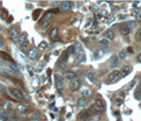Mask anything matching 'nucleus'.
Listing matches in <instances>:
<instances>
[{"label":"nucleus","mask_w":141,"mask_h":121,"mask_svg":"<svg viewBox=\"0 0 141 121\" xmlns=\"http://www.w3.org/2000/svg\"><path fill=\"white\" fill-rule=\"evenodd\" d=\"M94 109L96 110V114H102L103 111L105 110V106H104V103L103 101L100 99V98H96V102H94Z\"/></svg>","instance_id":"obj_1"},{"label":"nucleus","mask_w":141,"mask_h":121,"mask_svg":"<svg viewBox=\"0 0 141 121\" xmlns=\"http://www.w3.org/2000/svg\"><path fill=\"white\" fill-rule=\"evenodd\" d=\"M81 84H82V81L80 79H74L72 80L71 82H69V88L71 91H78L81 87Z\"/></svg>","instance_id":"obj_2"},{"label":"nucleus","mask_w":141,"mask_h":121,"mask_svg":"<svg viewBox=\"0 0 141 121\" xmlns=\"http://www.w3.org/2000/svg\"><path fill=\"white\" fill-rule=\"evenodd\" d=\"M55 86H56V89L60 92L63 91V89H64V78L60 74L55 75Z\"/></svg>","instance_id":"obj_3"},{"label":"nucleus","mask_w":141,"mask_h":121,"mask_svg":"<svg viewBox=\"0 0 141 121\" xmlns=\"http://www.w3.org/2000/svg\"><path fill=\"white\" fill-rule=\"evenodd\" d=\"M52 19V12H48L47 14L44 16V18L42 19V28H46V27L50 24V21Z\"/></svg>","instance_id":"obj_4"},{"label":"nucleus","mask_w":141,"mask_h":121,"mask_svg":"<svg viewBox=\"0 0 141 121\" xmlns=\"http://www.w3.org/2000/svg\"><path fill=\"white\" fill-rule=\"evenodd\" d=\"M10 92H11V95L16 98V99H18V100H22L24 99V95H22V92H21L19 89H17V88H11L10 89Z\"/></svg>","instance_id":"obj_5"},{"label":"nucleus","mask_w":141,"mask_h":121,"mask_svg":"<svg viewBox=\"0 0 141 121\" xmlns=\"http://www.w3.org/2000/svg\"><path fill=\"white\" fill-rule=\"evenodd\" d=\"M72 8V3L70 1H63L60 3V10L63 12H67Z\"/></svg>","instance_id":"obj_6"},{"label":"nucleus","mask_w":141,"mask_h":121,"mask_svg":"<svg viewBox=\"0 0 141 121\" xmlns=\"http://www.w3.org/2000/svg\"><path fill=\"white\" fill-rule=\"evenodd\" d=\"M50 38L53 40V42H55V40L58 39V29L57 28H53L51 31H50Z\"/></svg>","instance_id":"obj_7"},{"label":"nucleus","mask_w":141,"mask_h":121,"mask_svg":"<svg viewBox=\"0 0 141 121\" xmlns=\"http://www.w3.org/2000/svg\"><path fill=\"white\" fill-rule=\"evenodd\" d=\"M10 36H11L13 42H16L17 43V40H18V38H19V34H18V32H17L16 29H12L10 31Z\"/></svg>","instance_id":"obj_8"},{"label":"nucleus","mask_w":141,"mask_h":121,"mask_svg":"<svg viewBox=\"0 0 141 121\" xmlns=\"http://www.w3.org/2000/svg\"><path fill=\"white\" fill-rule=\"evenodd\" d=\"M104 37L106 38L107 40H112L114 38V32L112 30H107V31H105L104 32Z\"/></svg>","instance_id":"obj_9"},{"label":"nucleus","mask_w":141,"mask_h":121,"mask_svg":"<svg viewBox=\"0 0 141 121\" xmlns=\"http://www.w3.org/2000/svg\"><path fill=\"white\" fill-rule=\"evenodd\" d=\"M73 49H74V53L76 54H80V53H82L83 52V47L81 46V44L80 43H78V42H76L73 45Z\"/></svg>","instance_id":"obj_10"},{"label":"nucleus","mask_w":141,"mask_h":121,"mask_svg":"<svg viewBox=\"0 0 141 121\" xmlns=\"http://www.w3.org/2000/svg\"><path fill=\"white\" fill-rule=\"evenodd\" d=\"M37 53H38L37 48H31L29 51V57L31 60H35L37 57Z\"/></svg>","instance_id":"obj_11"},{"label":"nucleus","mask_w":141,"mask_h":121,"mask_svg":"<svg viewBox=\"0 0 141 121\" xmlns=\"http://www.w3.org/2000/svg\"><path fill=\"white\" fill-rule=\"evenodd\" d=\"M119 74H120V71H118V70H114L112 71L110 73L108 74V81H114L118 77H119Z\"/></svg>","instance_id":"obj_12"},{"label":"nucleus","mask_w":141,"mask_h":121,"mask_svg":"<svg viewBox=\"0 0 141 121\" xmlns=\"http://www.w3.org/2000/svg\"><path fill=\"white\" fill-rule=\"evenodd\" d=\"M118 63H119V57L117 55H112L110 59H109V64H110L112 67L118 66Z\"/></svg>","instance_id":"obj_13"},{"label":"nucleus","mask_w":141,"mask_h":121,"mask_svg":"<svg viewBox=\"0 0 141 121\" xmlns=\"http://www.w3.org/2000/svg\"><path fill=\"white\" fill-rule=\"evenodd\" d=\"M120 32H121L122 35H124V36H127V35L130 34V30L128 28H127V27H126L125 25H122V26H120Z\"/></svg>","instance_id":"obj_14"},{"label":"nucleus","mask_w":141,"mask_h":121,"mask_svg":"<svg viewBox=\"0 0 141 121\" xmlns=\"http://www.w3.org/2000/svg\"><path fill=\"white\" fill-rule=\"evenodd\" d=\"M65 78L70 80V81H72L74 79H76V73L73 72V71H67V72L65 73Z\"/></svg>","instance_id":"obj_15"},{"label":"nucleus","mask_w":141,"mask_h":121,"mask_svg":"<svg viewBox=\"0 0 141 121\" xmlns=\"http://www.w3.org/2000/svg\"><path fill=\"white\" fill-rule=\"evenodd\" d=\"M90 117V115H89V111L88 110H83L82 113L80 114V119L82 121H87V119Z\"/></svg>","instance_id":"obj_16"},{"label":"nucleus","mask_w":141,"mask_h":121,"mask_svg":"<svg viewBox=\"0 0 141 121\" xmlns=\"http://www.w3.org/2000/svg\"><path fill=\"white\" fill-rule=\"evenodd\" d=\"M87 79H88V81H90L92 84H96V75L94 72L87 73Z\"/></svg>","instance_id":"obj_17"},{"label":"nucleus","mask_w":141,"mask_h":121,"mask_svg":"<svg viewBox=\"0 0 141 121\" xmlns=\"http://www.w3.org/2000/svg\"><path fill=\"white\" fill-rule=\"evenodd\" d=\"M82 97L83 98H87V97H89L90 96V89L88 88V87H86V86H84V87H82Z\"/></svg>","instance_id":"obj_18"},{"label":"nucleus","mask_w":141,"mask_h":121,"mask_svg":"<svg viewBox=\"0 0 141 121\" xmlns=\"http://www.w3.org/2000/svg\"><path fill=\"white\" fill-rule=\"evenodd\" d=\"M130 70H132V67L130 65H125L124 67H122V69H121V73L123 75H127L130 72Z\"/></svg>","instance_id":"obj_19"},{"label":"nucleus","mask_w":141,"mask_h":121,"mask_svg":"<svg viewBox=\"0 0 141 121\" xmlns=\"http://www.w3.org/2000/svg\"><path fill=\"white\" fill-rule=\"evenodd\" d=\"M78 107H84L85 106V104H86V98H83V97H81L80 99L78 100Z\"/></svg>","instance_id":"obj_20"},{"label":"nucleus","mask_w":141,"mask_h":121,"mask_svg":"<svg viewBox=\"0 0 141 121\" xmlns=\"http://www.w3.org/2000/svg\"><path fill=\"white\" fill-rule=\"evenodd\" d=\"M125 26L130 30H132V29H135L136 27H137V22H136V21H127L126 24H125Z\"/></svg>","instance_id":"obj_21"},{"label":"nucleus","mask_w":141,"mask_h":121,"mask_svg":"<svg viewBox=\"0 0 141 121\" xmlns=\"http://www.w3.org/2000/svg\"><path fill=\"white\" fill-rule=\"evenodd\" d=\"M78 56H76V61L78 62V63H84L85 61H86V57H85V54L84 53H80V54H76Z\"/></svg>","instance_id":"obj_22"},{"label":"nucleus","mask_w":141,"mask_h":121,"mask_svg":"<svg viewBox=\"0 0 141 121\" xmlns=\"http://www.w3.org/2000/svg\"><path fill=\"white\" fill-rule=\"evenodd\" d=\"M100 119H101V116L99 114H94V115L90 116V117L87 119V121H100Z\"/></svg>","instance_id":"obj_23"},{"label":"nucleus","mask_w":141,"mask_h":121,"mask_svg":"<svg viewBox=\"0 0 141 121\" xmlns=\"http://www.w3.org/2000/svg\"><path fill=\"white\" fill-rule=\"evenodd\" d=\"M99 44L101 45L102 47H104V48H107V47H109V40H107L106 38H102L99 42Z\"/></svg>","instance_id":"obj_24"},{"label":"nucleus","mask_w":141,"mask_h":121,"mask_svg":"<svg viewBox=\"0 0 141 121\" xmlns=\"http://www.w3.org/2000/svg\"><path fill=\"white\" fill-rule=\"evenodd\" d=\"M39 118H40V114H39L38 111H34V113L32 114V116H31L32 121H39Z\"/></svg>","instance_id":"obj_25"},{"label":"nucleus","mask_w":141,"mask_h":121,"mask_svg":"<svg viewBox=\"0 0 141 121\" xmlns=\"http://www.w3.org/2000/svg\"><path fill=\"white\" fill-rule=\"evenodd\" d=\"M26 36H27V35H26V34L20 35V36H19V38H18V40H17V43H18V44L20 45V46H21V45H22V44H24L26 42H27V40H26Z\"/></svg>","instance_id":"obj_26"},{"label":"nucleus","mask_w":141,"mask_h":121,"mask_svg":"<svg viewBox=\"0 0 141 121\" xmlns=\"http://www.w3.org/2000/svg\"><path fill=\"white\" fill-rule=\"evenodd\" d=\"M68 57H69V53H68L67 51H65V52L63 53V55H62V57H60V62L66 63V62L68 61Z\"/></svg>","instance_id":"obj_27"},{"label":"nucleus","mask_w":141,"mask_h":121,"mask_svg":"<svg viewBox=\"0 0 141 121\" xmlns=\"http://www.w3.org/2000/svg\"><path fill=\"white\" fill-rule=\"evenodd\" d=\"M17 109H18L20 113H26V111H27V106H26L24 104H19L18 106H17Z\"/></svg>","instance_id":"obj_28"},{"label":"nucleus","mask_w":141,"mask_h":121,"mask_svg":"<svg viewBox=\"0 0 141 121\" xmlns=\"http://www.w3.org/2000/svg\"><path fill=\"white\" fill-rule=\"evenodd\" d=\"M8 67L12 69V70H14L15 72H16V74H18V72H19V69H18V67H17L15 64H13V63H10V65H8Z\"/></svg>","instance_id":"obj_29"},{"label":"nucleus","mask_w":141,"mask_h":121,"mask_svg":"<svg viewBox=\"0 0 141 121\" xmlns=\"http://www.w3.org/2000/svg\"><path fill=\"white\" fill-rule=\"evenodd\" d=\"M135 39L136 42H141V29H139L137 32H136V35H135Z\"/></svg>","instance_id":"obj_30"},{"label":"nucleus","mask_w":141,"mask_h":121,"mask_svg":"<svg viewBox=\"0 0 141 121\" xmlns=\"http://www.w3.org/2000/svg\"><path fill=\"white\" fill-rule=\"evenodd\" d=\"M118 57H121V59H125V57H127V51L126 50H121L120 52H119Z\"/></svg>","instance_id":"obj_31"},{"label":"nucleus","mask_w":141,"mask_h":121,"mask_svg":"<svg viewBox=\"0 0 141 121\" xmlns=\"http://www.w3.org/2000/svg\"><path fill=\"white\" fill-rule=\"evenodd\" d=\"M135 98L137 100H141V87H139L135 92Z\"/></svg>","instance_id":"obj_32"},{"label":"nucleus","mask_w":141,"mask_h":121,"mask_svg":"<svg viewBox=\"0 0 141 121\" xmlns=\"http://www.w3.org/2000/svg\"><path fill=\"white\" fill-rule=\"evenodd\" d=\"M38 48L39 49H42V50H45L46 48H48V44L46 42H40L38 45Z\"/></svg>","instance_id":"obj_33"},{"label":"nucleus","mask_w":141,"mask_h":121,"mask_svg":"<svg viewBox=\"0 0 141 121\" xmlns=\"http://www.w3.org/2000/svg\"><path fill=\"white\" fill-rule=\"evenodd\" d=\"M6 16H8V11L6 10H1L0 11V17L1 18H6Z\"/></svg>","instance_id":"obj_34"},{"label":"nucleus","mask_w":141,"mask_h":121,"mask_svg":"<svg viewBox=\"0 0 141 121\" xmlns=\"http://www.w3.org/2000/svg\"><path fill=\"white\" fill-rule=\"evenodd\" d=\"M103 54V52L102 51H99V50H96L94 52V56H96V59H98V57H101V55Z\"/></svg>","instance_id":"obj_35"},{"label":"nucleus","mask_w":141,"mask_h":121,"mask_svg":"<svg viewBox=\"0 0 141 121\" xmlns=\"http://www.w3.org/2000/svg\"><path fill=\"white\" fill-rule=\"evenodd\" d=\"M27 69H28V71H29L30 77H33L34 73H33V69H32V67H31V66H28V67H27Z\"/></svg>","instance_id":"obj_36"},{"label":"nucleus","mask_w":141,"mask_h":121,"mask_svg":"<svg viewBox=\"0 0 141 121\" xmlns=\"http://www.w3.org/2000/svg\"><path fill=\"white\" fill-rule=\"evenodd\" d=\"M0 89H1V90L3 91V92H8V88L4 86L3 84H0Z\"/></svg>","instance_id":"obj_37"},{"label":"nucleus","mask_w":141,"mask_h":121,"mask_svg":"<svg viewBox=\"0 0 141 121\" xmlns=\"http://www.w3.org/2000/svg\"><path fill=\"white\" fill-rule=\"evenodd\" d=\"M66 67H67L66 66V63H63V62L60 63V69H66Z\"/></svg>","instance_id":"obj_38"},{"label":"nucleus","mask_w":141,"mask_h":121,"mask_svg":"<svg viewBox=\"0 0 141 121\" xmlns=\"http://www.w3.org/2000/svg\"><path fill=\"white\" fill-rule=\"evenodd\" d=\"M136 85V81L134 80V81H132V83L130 84V86H128V89H132V87H134Z\"/></svg>","instance_id":"obj_39"},{"label":"nucleus","mask_w":141,"mask_h":121,"mask_svg":"<svg viewBox=\"0 0 141 121\" xmlns=\"http://www.w3.org/2000/svg\"><path fill=\"white\" fill-rule=\"evenodd\" d=\"M2 118H3V120H6L8 119V114L6 113H3L2 114Z\"/></svg>","instance_id":"obj_40"},{"label":"nucleus","mask_w":141,"mask_h":121,"mask_svg":"<svg viewBox=\"0 0 141 121\" xmlns=\"http://www.w3.org/2000/svg\"><path fill=\"white\" fill-rule=\"evenodd\" d=\"M126 51H127V53H133V52H134V50H133V49H132L130 47H128V49H127Z\"/></svg>","instance_id":"obj_41"},{"label":"nucleus","mask_w":141,"mask_h":121,"mask_svg":"<svg viewBox=\"0 0 141 121\" xmlns=\"http://www.w3.org/2000/svg\"><path fill=\"white\" fill-rule=\"evenodd\" d=\"M62 2L60 1H54L53 2V4H54V7H57V6H58V4H60Z\"/></svg>","instance_id":"obj_42"},{"label":"nucleus","mask_w":141,"mask_h":121,"mask_svg":"<svg viewBox=\"0 0 141 121\" xmlns=\"http://www.w3.org/2000/svg\"><path fill=\"white\" fill-rule=\"evenodd\" d=\"M3 46H4V42L2 39H0V48H2Z\"/></svg>","instance_id":"obj_43"},{"label":"nucleus","mask_w":141,"mask_h":121,"mask_svg":"<svg viewBox=\"0 0 141 121\" xmlns=\"http://www.w3.org/2000/svg\"><path fill=\"white\" fill-rule=\"evenodd\" d=\"M137 61H138L139 63H141V53H140V54L137 56Z\"/></svg>","instance_id":"obj_44"},{"label":"nucleus","mask_w":141,"mask_h":121,"mask_svg":"<svg viewBox=\"0 0 141 121\" xmlns=\"http://www.w3.org/2000/svg\"><path fill=\"white\" fill-rule=\"evenodd\" d=\"M8 121H19V120L17 119V118H11V119L8 120Z\"/></svg>","instance_id":"obj_45"},{"label":"nucleus","mask_w":141,"mask_h":121,"mask_svg":"<svg viewBox=\"0 0 141 121\" xmlns=\"http://www.w3.org/2000/svg\"><path fill=\"white\" fill-rule=\"evenodd\" d=\"M101 13H102V15H107V12L105 11V10H103V11L101 12Z\"/></svg>","instance_id":"obj_46"},{"label":"nucleus","mask_w":141,"mask_h":121,"mask_svg":"<svg viewBox=\"0 0 141 121\" xmlns=\"http://www.w3.org/2000/svg\"><path fill=\"white\" fill-rule=\"evenodd\" d=\"M1 4H2V3H1V2H0V8H1Z\"/></svg>","instance_id":"obj_47"},{"label":"nucleus","mask_w":141,"mask_h":121,"mask_svg":"<svg viewBox=\"0 0 141 121\" xmlns=\"http://www.w3.org/2000/svg\"><path fill=\"white\" fill-rule=\"evenodd\" d=\"M0 117H1V114H0Z\"/></svg>","instance_id":"obj_48"}]
</instances>
